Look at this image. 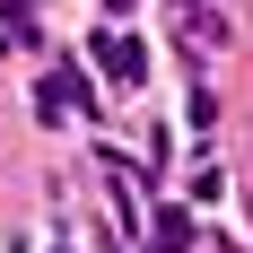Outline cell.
Here are the masks:
<instances>
[{"label": "cell", "mask_w": 253, "mask_h": 253, "mask_svg": "<svg viewBox=\"0 0 253 253\" xmlns=\"http://www.w3.org/2000/svg\"><path fill=\"white\" fill-rule=\"evenodd\" d=\"M175 35H183V52H227V18L210 0H175Z\"/></svg>", "instance_id": "cell-1"}, {"label": "cell", "mask_w": 253, "mask_h": 253, "mask_svg": "<svg viewBox=\"0 0 253 253\" xmlns=\"http://www.w3.org/2000/svg\"><path fill=\"white\" fill-rule=\"evenodd\" d=\"M96 61H105V79H114V87H140V79H149V44H131V35H105Z\"/></svg>", "instance_id": "cell-2"}, {"label": "cell", "mask_w": 253, "mask_h": 253, "mask_svg": "<svg viewBox=\"0 0 253 253\" xmlns=\"http://www.w3.org/2000/svg\"><path fill=\"white\" fill-rule=\"evenodd\" d=\"M192 245V227H183V210L175 201H157V253H183Z\"/></svg>", "instance_id": "cell-3"}, {"label": "cell", "mask_w": 253, "mask_h": 253, "mask_svg": "<svg viewBox=\"0 0 253 253\" xmlns=\"http://www.w3.org/2000/svg\"><path fill=\"white\" fill-rule=\"evenodd\" d=\"M0 9H9V18H18V35H26V0H0Z\"/></svg>", "instance_id": "cell-4"}]
</instances>
